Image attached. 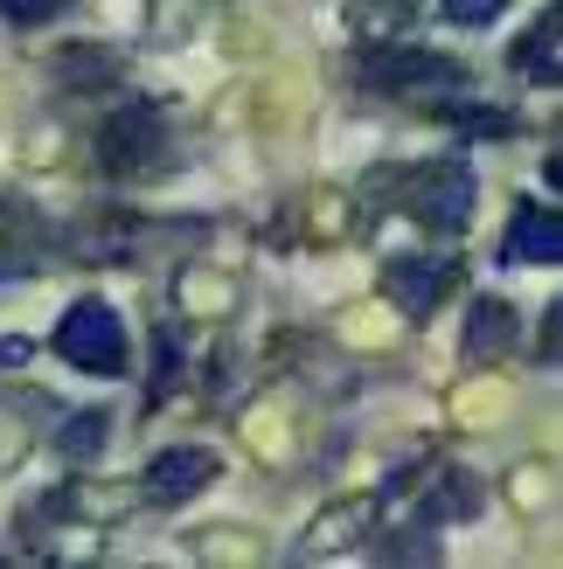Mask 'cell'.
<instances>
[{
  "instance_id": "6da1fadb",
  "label": "cell",
  "mask_w": 563,
  "mask_h": 569,
  "mask_svg": "<svg viewBox=\"0 0 563 569\" xmlns=\"http://www.w3.org/2000/svg\"><path fill=\"white\" fill-rule=\"evenodd\" d=\"M56 355H63L70 368H83V376L111 382V376L132 368V340H126V320L105 299H77L63 312V327H56Z\"/></svg>"
},
{
  "instance_id": "7a4b0ae2",
  "label": "cell",
  "mask_w": 563,
  "mask_h": 569,
  "mask_svg": "<svg viewBox=\"0 0 563 569\" xmlns=\"http://www.w3.org/2000/svg\"><path fill=\"white\" fill-rule=\"evenodd\" d=\"M404 188V209H411V222H425V230H466V216H473V167L466 160H438V167H417V174H404L397 181Z\"/></svg>"
},
{
  "instance_id": "3957f363",
  "label": "cell",
  "mask_w": 563,
  "mask_h": 569,
  "mask_svg": "<svg viewBox=\"0 0 563 569\" xmlns=\"http://www.w3.org/2000/svg\"><path fill=\"white\" fill-rule=\"evenodd\" d=\"M167 160V126L154 104H126L111 111L105 132H98V167L105 174H147V167Z\"/></svg>"
},
{
  "instance_id": "277c9868",
  "label": "cell",
  "mask_w": 563,
  "mask_h": 569,
  "mask_svg": "<svg viewBox=\"0 0 563 569\" xmlns=\"http://www.w3.org/2000/svg\"><path fill=\"white\" fill-rule=\"evenodd\" d=\"M362 83L369 91H411V83H460V63L445 56H417V49H369L362 56Z\"/></svg>"
},
{
  "instance_id": "5b68a950",
  "label": "cell",
  "mask_w": 563,
  "mask_h": 569,
  "mask_svg": "<svg viewBox=\"0 0 563 569\" xmlns=\"http://www.w3.org/2000/svg\"><path fill=\"white\" fill-rule=\"evenodd\" d=\"M445 284H453V258H389L383 264V292L397 299L411 320H425Z\"/></svg>"
},
{
  "instance_id": "8992f818",
  "label": "cell",
  "mask_w": 563,
  "mask_h": 569,
  "mask_svg": "<svg viewBox=\"0 0 563 569\" xmlns=\"http://www.w3.org/2000/svg\"><path fill=\"white\" fill-rule=\"evenodd\" d=\"M216 472H223L216 451H203V445H175V451H160V459L147 466V493L175 507V500H195Z\"/></svg>"
},
{
  "instance_id": "52a82bcc",
  "label": "cell",
  "mask_w": 563,
  "mask_h": 569,
  "mask_svg": "<svg viewBox=\"0 0 563 569\" xmlns=\"http://www.w3.org/2000/svg\"><path fill=\"white\" fill-rule=\"evenodd\" d=\"M563 258V222H556V209H515V222H508V237H501V264H556Z\"/></svg>"
},
{
  "instance_id": "ba28073f",
  "label": "cell",
  "mask_w": 563,
  "mask_h": 569,
  "mask_svg": "<svg viewBox=\"0 0 563 569\" xmlns=\"http://www.w3.org/2000/svg\"><path fill=\"white\" fill-rule=\"evenodd\" d=\"M508 333H515V312L501 306V299H481V306H473V320H466V361H481L487 348H508Z\"/></svg>"
},
{
  "instance_id": "9c48e42d",
  "label": "cell",
  "mask_w": 563,
  "mask_h": 569,
  "mask_svg": "<svg viewBox=\"0 0 563 569\" xmlns=\"http://www.w3.org/2000/svg\"><path fill=\"white\" fill-rule=\"evenodd\" d=\"M522 70H529V77H550V83H556V8H550L536 28H529V42H522Z\"/></svg>"
},
{
  "instance_id": "30bf717a",
  "label": "cell",
  "mask_w": 563,
  "mask_h": 569,
  "mask_svg": "<svg viewBox=\"0 0 563 569\" xmlns=\"http://www.w3.org/2000/svg\"><path fill=\"white\" fill-rule=\"evenodd\" d=\"M105 423H111V417H98V410L70 417V431H56V451H70V459H91V451L105 445Z\"/></svg>"
},
{
  "instance_id": "8fae6325",
  "label": "cell",
  "mask_w": 563,
  "mask_h": 569,
  "mask_svg": "<svg viewBox=\"0 0 563 569\" xmlns=\"http://www.w3.org/2000/svg\"><path fill=\"white\" fill-rule=\"evenodd\" d=\"M70 0H0V14L8 21H21V28H42V21H56Z\"/></svg>"
},
{
  "instance_id": "7c38bea8",
  "label": "cell",
  "mask_w": 563,
  "mask_h": 569,
  "mask_svg": "<svg viewBox=\"0 0 563 569\" xmlns=\"http://www.w3.org/2000/svg\"><path fill=\"white\" fill-rule=\"evenodd\" d=\"M508 0H445V21H460V28H473V21H494Z\"/></svg>"
}]
</instances>
